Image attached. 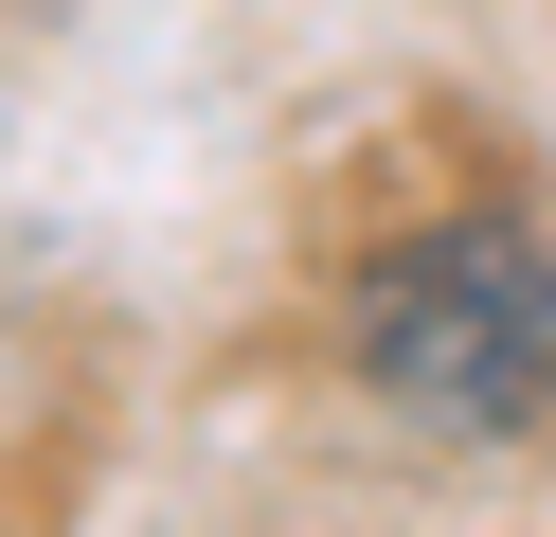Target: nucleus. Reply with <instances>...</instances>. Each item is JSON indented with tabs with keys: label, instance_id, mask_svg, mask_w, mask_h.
<instances>
[{
	"label": "nucleus",
	"instance_id": "f257e3e1",
	"mask_svg": "<svg viewBox=\"0 0 556 537\" xmlns=\"http://www.w3.org/2000/svg\"><path fill=\"white\" fill-rule=\"evenodd\" d=\"M341 376L448 465H503L556 430V233L520 197H448L359 251L341 286Z\"/></svg>",
	"mask_w": 556,
	"mask_h": 537
}]
</instances>
